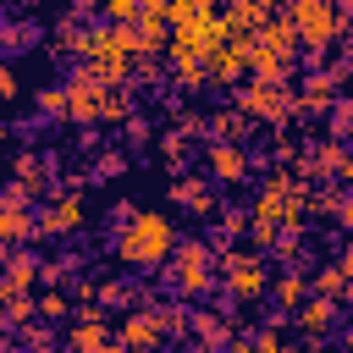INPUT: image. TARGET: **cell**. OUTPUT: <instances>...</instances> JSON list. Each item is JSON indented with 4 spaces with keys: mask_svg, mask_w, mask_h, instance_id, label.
<instances>
[{
    "mask_svg": "<svg viewBox=\"0 0 353 353\" xmlns=\"http://www.w3.org/2000/svg\"><path fill=\"white\" fill-rule=\"evenodd\" d=\"M342 226H353V199H347V204H342Z\"/></svg>",
    "mask_w": 353,
    "mask_h": 353,
    "instance_id": "44dd1931",
    "label": "cell"
},
{
    "mask_svg": "<svg viewBox=\"0 0 353 353\" xmlns=\"http://www.w3.org/2000/svg\"><path fill=\"white\" fill-rule=\"evenodd\" d=\"M105 353H132V347H105Z\"/></svg>",
    "mask_w": 353,
    "mask_h": 353,
    "instance_id": "603a6c76",
    "label": "cell"
},
{
    "mask_svg": "<svg viewBox=\"0 0 353 353\" xmlns=\"http://www.w3.org/2000/svg\"><path fill=\"white\" fill-rule=\"evenodd\" d=\"M210 171H215V182H243L248 160H243L237 143H215V149H210Z\"/></svg>",
    "mask_w": 353,
    "mask_h": 353,
    "instance_id": "ba28073f",
    "label": "cell"
},
{
    "mask_svg": "<svg viewBox=\"0 0 353 353\" xmlns=\"http://www.w3.org/2000/svg\"><path fill=\"white\" fill-rule=\"evenodd\" d=\"M176 287L182 292H204L210 287V248L204 243H182L176 248Z\"/></svg>",
    "mask_w": 353,
    "mask_h": 353,
    "instance_id": "277c9868",
    "label": "cell"
},
{
    "mask_svg": "<svg viewBox=\"0 0 353 353\" xmlns=\"http://www.w3.org/2000/svg\"><path fill=\"white\" fill-rule=\"evenodd\" d=\"M171 248H176V226H171L165 215H154V210L132 215V221H127V232H121V243H116L121 265H138V270H154Z\"/></svg>",
    "mask_w": 353,
    "mask_h": 353,
    "instance_id": "6da1fadb",
    "label": "cell"
},
{
    "mask_svg": "<svg viewBox=\"0 0 353 353\" xmlns=\"http://www.w3.org/2000/svg\"><path fill=\"white\" fill-rule=\"evenodd\" d=\"M243 61H248V55H243V44H237V50H215V55H210V72H215V77H237V72H243Z\"/></svg>",
    "mask_w": 353,
    "mask_h": 353,
    "instance_id": "4fadbf2b",
    "label": "cell"
},
{
    "mask_svg": "<svg viewBox=\"0 0 353 353\" xmlns=\"http://www.w3.org/2000/svg\"><path fill=\"white\" fill-rule=\"evenodd\" d=\"M121 347H132V353L160 347V320H154V314H132V320L121 325Z\"/></svg>",
    "mask_w": 353,
    "mask_h": 353,
    "instance_id": "52a82bcc",
    "label": "cell"
},
{
    "mask_svg": "<svg viewBox=\"0 0 353 353\" xmlns=\"http://www.w3.org/2000/svg\"><path fill=\"white\" fill-rule=\"evenodd\" d=\"M232 353H265V347H259V342H237Z\"/></svg>",
    "mask_w": 353,
    "mask_h": 353,
    "instance_id": "ffe728a7",
    "label": "cell"
},
{
    "mask_svg": "<svg viewBox=\"0 0 353 353\" xmlns=\"http://www.w3.org/2000/svg\"><path fill=\"white\" fill-rule=\"evenodd\" d=\"M110 83H99L94 72H77L72 83H66V94H72V116L77 121H99V116H116L121 110V99L116 94H105Z\"/></svg>",
    "mask_w": 353,
    "mask_h": 353,
    "instance_id": "7a4b0ae2",
    "label": "cell"
},
{
    "mask_svg": "<svg viewBox=\"0 0 353 353\" xmlns=\"http://www.w3.org/2000/svg\"><path fill=\"white\" fill-rule=\"evenodd\" d=\"M28 232H39V226L22 215V199H6V215H0V237H6V243H22Z\"/></svg>",
    "mask_w": 353,
    "mask_h": 353,
    "instance_id": "8fae6325",
    "label": "cell"
},
{
    "mask_svg": "<svg viewBox=\"0 0 353 353\" xmlns=\"http://www.w3.org/2000/svg\"><path fill=\"white\" fill-rule=\"evenodd\" d=\"M138 50H165V28L143 17V28H138Z\"/></svg>",
    "mask_w": 353,
    "mask_h": 353,
    "instance_id": "9a60e30c",
    "label": "cell"
},
{
    "mask_svg": "<svg viewBox=\"0 0 353 353\" xmlns=\"http://www.w3.org/2000/svg\"><path fill=\"white\" fill-rule=\"evenodd\" d=\"M347 127H353V105H342V110H336V132H347Z\"/></svg>",
    "mask_w": 353,
    "mask_h": 353,
    "instance_id": "d6986e66",
    "label": "cell"
},
{
    "mask_svg": "<svg viewBox=\"0 0 353 353\" xmlns=\"http://www.w3.org/2000/svg\"><path fill=\"white\" fill-rule=\"evenodd\" d=\"M44 270H39V259H28V254H11V270H6V287L11 292H22L28 281H39Z\"/></svg>",
    "mask_w": 353,
    "mask_h": 353,
    "instance_id": "7c38bea8",
    "label": "cell"
},
{
    "mask_svg": "<svg viewBox=\"0 0 353 353\" xmlns=\"http://www.w3.org/2000/svg\"><path fill=\"white\" fill-rule=\"evenodd\" d=\"M221 270H226V281H232V292H237V298L265 292V270H259V259H254V254H232Z\"/></svg>",
    "mask_w": 353,
    "mask_h": 353,
    "instance_id": "5b68a950",
    "label": "cell"
},
{
    "mask_svg": "<svg viewBox=\"0 0 353 353\" xmlns=\"http://www.w3.org/2000/svg\"><path fill=\"white\" fill-rule=\"evenodd\" d=\"M72 353H105V320L88 309L83 314V325L72 331Z\"/></svg>",
    "mask_w": 353,
    "mask_h": 353,
    "instance_id": "30bf717a",
    "label": "cell"
},
{
    "mask_svg": "<svg viewBox=\"0 0 353 353\" xmlns=\"http://www.w3.org/2000/svg\"><path fill=\"white\" fill-rule=\"evenodd\" d=\"M143 17H149V22H165V17H176V0H143Z\"/></svg>",
    "mask_w": 353,
    "mask_h": 353,
    "instance_id": "e0dca14e",
    "label": "cell"
},
{
    "mask_svg": "<svg viewBox=\"0 0 353 353\" xmlns=\"http://www.w3.org/2000/svg\"><path fill=\"white\" fill-rule=\"evenodd\" d=\"M331 309H336L331 298H314V303L298 314V325H303V331H325V325H331Z\"/></svg>",
    "mask_w": 353,
    "mask_h": 353,
    "instance_id": "5bb4252c",
    "label": "cell"
},
{
    "mask_svg": "<svg viewBox=\"0 0 353 353\" xmlns=\"http://www.w3.org/2000/svg\"><path fill=\"white\" fill-rule=\"evenodd\" d=\"M237 105H243L248 116H270V121H276L287 99H281V88H276V83H254V88H237Z\"/></svg>",
    "mask_w": 353,
    "mask_h": 353,
    "instance_id": "8992f818",
    "label": "cell"
},
{
    "mask_svg": "<svg viewBox=\"0 0 353 353\" xmlns=\"http://www.w3.org/2000/svg\"><path fill=\"white\" fill-rule=\"evenodd\" d=\"M77 221H83V199H61V204H50V210H44L39 232H72Z\"/></svg>",
    "mask_w": 353,
    "mask_h": 353,
    "instance_id": "9c48e42d",
    "label": "cell"
},
{
    "mask_svg": "<svg viewBox=\"0 0 353 353\" xmlns=\"http://www.w3.org/2000/svg\"><path fill=\"white\" fill-rule=\"evenodd\" d=\"M39 314H44V320H61V314H66V298H61V292H44V298H39Z\"/></svg>",
    "mask_w": 353,
    "mask_h": 353,
    "instance_id": "2e32d148",
    "label": "cell"
},
{
    "mask_svg": "<svg viewBox=\"0 0 353 353\" xmlns=\"http://www.w3.org/2000/svg\"><path fill=\"white\" fill-rule=\"evenodd\" d=\"M77 6H88V11H105V6H110V0H77Z\"/></svg>",
    "mask_w": 353,
    "mask_h": 353,
    "instance_id": "7402d4cb",
    "label": "cell"
},
{
    "mask_svg": "<svg viewBox=\"0 0 353 353\" xmlns=\"http://www.w3.org/2000/svg\"><path fill=\"white\" fill-rule=\"evenodd\" d=\"M292 28H298V39H309L314 50L331 44V33H336V11H331V0H298V6H292Z\"/></svg>",
    "mask_w": 353,
    "mask_h": 353,
    "instance_id": "3957f363",
    "label": "cell"
},
{
    "mask_svg": "<svg viewBox=\"0 0 353 353\" xmlns=\"http://www.w3.org/2000/svg\"><path fill=\"white\" fill-rule=\"evenodd\" d=\"M298 292H303V281H298V276H287V281H281V303H292Z\"/></svg>",
    "mask_w": 353,
    "mask_h": 353,
    "instance_id": "ac0fdd59",
    "label": "cell"
}]
</instances>
